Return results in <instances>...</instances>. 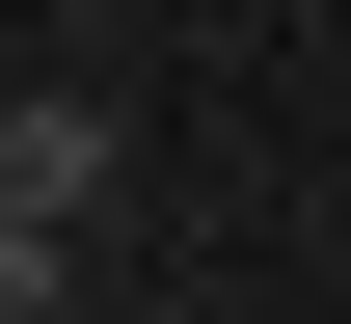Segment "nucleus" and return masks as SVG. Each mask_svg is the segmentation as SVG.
Masks as SVG:
<instances>
[{
	"label": "nucleus",
	"instance_id": "1",
	"mask_svg": "<svg viewBox=\"0 0 351 324\" xmlns=\"http://www.w3.org/2000/svg\"><path fill=\"white\" fill-rule=\"evenodd\" d=\"M82 216H108V82H27L0 108V297H54Z\"/></svg>",
	"mask_w": 351,
	"mask_h": 324
}]
</instances>
